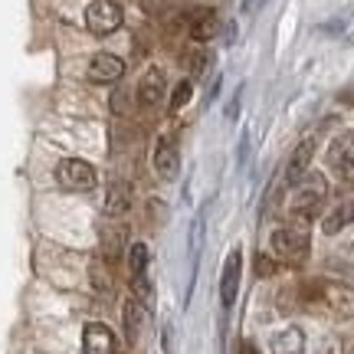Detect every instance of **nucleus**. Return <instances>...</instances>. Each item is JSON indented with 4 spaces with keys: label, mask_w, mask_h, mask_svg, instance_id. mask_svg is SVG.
<instances>
[{
    "label": "nucleus",
    "mask_w": 354,
    "mask_h": 354,
    "mask_svg": "<svg viewBox=\"0 0 354 354\" xmlns=\"http://www.w3.org/2000/svg\"><path fill=\"white\" fill-rule=\"evenodd\" d=\"M308 246H312V240H308V223L305 220L292 216L289 223H282L272 233V253H276V259H282L289 266L305 263L308 259Z\"/></svg>",
    "instance_id": "nucleus-1"
},
{
    "label": "nucleus",
    "mask_w": 354,
    "mask_h": 354,
    "mask_svg": "<svg viewBox=\"0 0 354 354\" xmlns=\"http://www.w3.org/2000/svg\"><path fill=\"white\" fill-rule=\"evenodd\" d=\"M325 197H328V180L322 174H305L302 180L295 184V194H292V216L308 223V220L322 210Z\"/></svg>",
    "instance_id": "nucleus-2"
},
{
    "label": "nucleus",
    "mask_w": 354,
    "mask_h": 354,
    "mask_svg": "<svg viewBox=\"0 0 354 354\" xmlns=\"http://www.w3.org/2000/svg\"><path fill=\"white\" fill-rule=\"evenodd\" d=\"M56 180H59V187L66 190H92L95 187V167L88 165V161H79V158H66L56 165Z\"/></svg>",
    "instance_id": "nucleus-3"
},
{
    "label": "nucleus",
    "mask_w": 354,
    "mask_h": 354,
    "mask_svg": "<svg viewBox=\"0 0 354 354\" xmlns=\"http://www.w3.org/2000/svg\"><path fill=\"white\" fill-rule=\"evenodd\" d=\"M86 26L95 37H109L122 26V7L115 0H92L86 7Z\"/></svg>",
    "instance_id": "nucleus-4"
},
{
    "label": "nucleus",
    "mask_w": 354,
    "mask_h": 354,
    "mask_svg": "<svg viewBox=\"0 0 354 354\" xmlns=\"http://www.w3.org/2000/svg\"><path fill=\"white\" fill-rule=\"evenodd\" d=\"M328 161L342 180H354V131H344L342 138L331 141Z\"/></svg>",
    "instance_id": "nucleus-5"
},
{
    "label": "nucleus",
    "mask_w": 354,
    "mask_h": 354,
    "mask_svg": "<svg viewBox=\"0 0 354 354\" xmlns=\"http://www.w3.org/2000/svg\"><path fill=\"white\" fill-rule=\"evenodd\" d=\"M315 135H308L305 141H299V148L292 151V158H289V167H286V180H289L292 187L302 180L305 174H308V165H312V158H315Z\"/></svg>",
    "instance_id": "nucleus-6"
},
{
    "label": "nucleus",
    "mask_w": 354,
    "mask_h": 354,
    "mask_svg": "<svg viewBox=\"0 0 354 354\" xmlns=\"http://www.w3.org/2000/svg\"><path fill=\"white\" fill-rule=\"evenodd\" d=\"M125 76V63L112 56V53H99L92 63H88V79L92 82H102V86H109V82H118V79Z\"/></svg>",
    "instance_id": "nucleus-7"
},
{
    "label": "nucleus",
    "mask_w": 354,
    "mask_h": 354,
    "mask_svg": "<svg viewBox=\"0 0 354 354\" xmlns=\"http://www.w3.org/2000/svg\"><path fill=\"white\" fill-rule=\"evenodd\" d=\"M82 351L86 354H112L115 351L112 328H109V325H102V322L86 325V331H82Z\"/></svg>",
    "instance_id": "nucleus-8"
},
{
    "label": "nucleus",
    "mask_w": 354,
    "mask_h": 354,
    "mask_svg": "<svg viewBox=\"0 0 354 354\" xmlns=\"http://www.w3.org/2000/svg\"><path fill=\"white\" fill-rule=\"evenodd\" d=\"M322 302L338 318H354V289H348V286H325Z\"/></svg>",
    "instance_id": "nucleus-9"
},
{
    "label": "nucleus",
    "mask_w": 354,
    "mask_h": 354,
    "mask_svg": "<svg viewBox=\"0 0 354 354\" xmlns=\"http://www.w3.org/2000/svg\"><path fill=\"white\" fill-rule=\"evenodd\" d=\"M236 289H240V250H233L223 263V279H220V299H223V308L236 302Z\"/></svg>",
    "instance_id": "nucleus-10"
},
{
    "label": "nucleus",
    "mask_w": 354,
    "mask_h": 354,
    "mask_svg": "<svg viewBox=\"0 0 354 354\" xmlns=\"http://www.w3.org/2000/svg\"><path fill=\"white\" fill-rule=\"evenodd\" d=\"M138 99L145 109H154L158 102L165 99V73L161 69H148L138 82Z\"/></svg>",
    "instance_id": "nucleus-11"
},
{
    "label": "nucleus",
    "mask_w": 354,
    "mask_h": 354,
    "mask_svg": "<svg viewBox=\"0 0 354 354\" xmlns=\"http://www.w3.org/2000/svg\"><path fill=\"white\" fill-rule=\"evenodd\" d=\"M177 167H180V158H177V148L171 138H161L158 148H154V171L165 177V180H174Z\"/></svg>",
    "instance_id": "nucleus-12"
},
{
    "label": "nucleus",
    "mask_w": 354,
    "mask_h": 354,
    "mask_svg": "<svg viewBox=\"0 0 354 354\" xmlns=\"http://www.w3.org/2000/svg\"><path fill=\"white\" fill-rule=\"evenodd\" d=\"M216 30H220V20H216L214 10L194 13V20H190V39H194V43H207V39H214Z\"/></svg>",
    "instance_id": "nucleus-13"
},
{
    "label": "nucleus",
    "mask_w": 354,
    "mask_h": 354,
    "mask_svg": "<svg viewBox=\"0 0 354 354\" xmlns=\"http://www.w3.org/2000/svg\"><path fill=\"white\" fill-rule=\"evenodd\" d=\"M305 335L299 328H282L272 335V354H302Z\"/></svg>",
    "instance_id": "nucleus-14"
},
{
    "label": "nucleus",
    "mask_w": 354,
    "mask_h": 354,
    "mask_svg": "<svg viewBox=\"0 0 354 354\" xmlns=\"http://www.w3.org/2000/svg\"><path fill=\"white\" fill-rule=\"evenodd\" d=\"M348 223H354V197H351V201H342V203H338V207H335V210H331V214L322 220V230H325V233L331 236V233H342Z\"/></svg>",
    "instance_id": "nucleus-15"
},
{
    "label": "nucleus",
    "mask_w": 354,
    "mask_h": 354,
    "mask_svg": "<svg viewBox=\"0 0 354 354\" xmlns=\"http://www.w3.org/2000/svg\"><path fill=\"white\" fill-rule=\"evenodd\" d=\"M128 203H131V187H128V184H122V180H115L112 187H109L105 214H109V216H122L128 210Z\"/></svg>",
    "instance_id": "nucleus-16"
},
{
    "label": "nucleus",
    "mask_w": 354,
    "mask_h": 354,
    "mask_svg": "<svg viewBox=\"0 0 354 354\" xmlns=\"http://www.w3.org/2000/svg\"><path fill=\"white\" fill-rule=\"evenodd\" d=\"M148 263H151V253L145 243H135L128 250V269H131V279L135 276H148Z\"/></svg>",
    "instance_id": "nucleus-17"
},
{
    "label": "nucleus",
    "mask_w": 354,
    "mask_h": 354,
    "mask_svg": "<svg viewBox=\"0 0 354 354\" xmlns=\"http://www.w3.org/2000/svg\"><path fill=\"white\" fill-rule=\"evenodd\" d=\"M138 328H141V302L138 299H128L125 302V335H128V342H138Z\"/></svg>",
    "instance_id": "nucleus-18"
},
{
    "label": "nucleus",
    "mask_w": 354,
    "mask_h": 354,
    "mask_svg": "<svg viewBox=\"0 0 354 354\" xmlns=\"http://www.w3.org/2000/svg\"><path fill=\"white\" fill-rule=\"evenodd\" d=\"M190 92H194V86H190V79H184V82H177L174 95H171V112H177V109H184L190 102Z\"/></svg>",
    "instance_id": "nucleus-19"
},
{
    "label": "nucleus",
    "mask_w": 354,
    "mask_h": 354,
    "mask_svg": "<svg viewBox=\"0 0 354 354\" xmlns=\"http://www.w3.org/2000/svg\"><path fill=\"white\" fill-rule=\"evenodd\" d=\"M207 63H210V53H194L190 56V73H201Z\"/></svg>",
    "instance_id": "nucleus-20"
},
{
    "label": "nucleus",
    "mask_w": 354,
    "mask_h": 354,
    "mask_svg": "<svg viewBox=\"0 0 354 354\" xmlns=\"http://www.w3.org/2000/svg\"><path fill=\"white\" fill-rule=\"evenodd\" d=\"M266 0H243V13H253V10H259Z\"/></svg>",
    "instance_id": "nucleus-21"
},
{
    "label": "nucleus",
    "mask_w": 354,
    "mask_h": 354,
    "mask_svg": "<svg viewBox=\"0 0 354 354\" xmlns=\"http://www.w3.org/2000/svg\"><path fill=\"white\" fill-rule=\"evenodd\" d=\"M240 354H259V348H256L253 342H243L240 344Z\"/></svg>",
    "instance_id": "nucleus-22"
},
{
    "label": "nucleus",
    "mask_w": 354,
    "mask_h": 354,
    "mask_svg": "<svg viewBox=\"0 0 354 354\" xmlns=\"http://www.w3.org/2000/svg\"><path fill=\"white\" fill-rule=\"evenodd\" d=\"M269 272H272V263H269V259H259V276H269Z\"/></svg>",
    "instance_id": "nucleus-23"
},
{
    "label": "nucleus",
    "mask_w": 354,
    "mask_h": 354,
    "mask_svg": "<svg viewBox=\"0 0 354 354\" xmlns=\"http://www.w3.org/2000/svg\"><path fill=\"white\" fill-rule=\"evenodd\" d=\"M344 39H348V43H354V17L348 20V33H344Z\"/></svg>",
    "instance_id": "nucleus-24"
}]
</instances>
